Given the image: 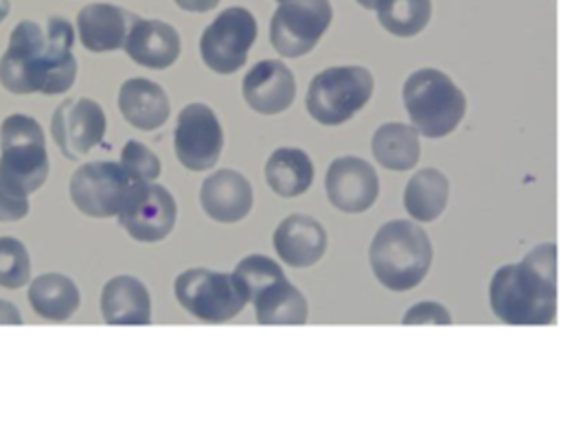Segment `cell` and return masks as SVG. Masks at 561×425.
<instances>
[{
    "label": "cell",
    "mask_w": 561,
    "mask_h": 425,
    "mask_svg": "<svg viewBox=\"0 0 561 425\" xmlns=\"http://www.w3.org/2000/svg\"><path fill=\"white\" fill-rule=\"evenodd\" d=\"M75 31L64 18H48L46 28L37 22H20L0 59V83L15 94H61L77 77L72 55Z\"/></svg>",
    "instance_id": "cell-1"
},
{
    "label": "cell",
    "mask_w": 561,
    "mask_h": 425,
    "mask_svg": "<svg viewBox=\"0 0 561 425\" xmlns=\"http://www.w3.org/2000/svg\"><path fill=\"white\" fill-rule=\"evenodd\" d=\"M489 302L506 324H552L557 320V245L539 243L519 263L502 265L491 278Z\"/></svg>",
    "instance_id": "cell-2"
},
{
    "label": "cell",
    "mask_w": 561,
    "mask_h": 425,
    "mask_svg": "<svg viewBox=\"0 0 561 425\" xmlns=\"http://www.w3.org/2000/svg\"><path fill=\"white\" fill-rule=\"evenodd\" d=\"M368 261L375 278L392 289H414L430 272L432 241L427 232L408 219L386 221L373 237Z\"/></svg>",
    "instance_id": "cell-3"
},
{
    "label": "cell",
    "mask_w": 561,
    "mask_h": 425,
    "mask_svg": "<svg viewBox=\"0 0 561 425\" xmlns=\"http://www.w3.org/2000/svg\"><path fill=\"white\" fill-rule=\"evenodd\" d=\"M151 182L121 160L81 164L70 177V199L88 217L105 219L131 210L149 191Z\"/></svg>",
    "instance_id": "cell-4"
},
{
    "label": "cell",
    "mask_w": 561,
    "mask_h": 425,
    "mask_svg": "<svg viewBox=\"0 0 561 425\" xmlns=\"http://www.w3.org/2000/svg\"><path fill=\"white\" fill-rule=\"evenodd\" d=\"M403 105L410 123L425 138L451 134L467 110L462 90L438 68H419L403 83Z\"/></svg>",
    "instance_id": "cell-5"
},
{
    "label": "cell",
    "mask_w": 561,
    "mask_h": 425,
    "mask_svg": "<svg viewBox=\"0 0 561 425\" xmlns=\"http://www.w3.org/2000/svg\"><path fill=\"white\" fill-rule=\"evenodd\" d=\"M0 180L28 195L48 177L44 129L33 116L11 114L0 127Z\"/></svg>",
    "instance_id": "cell-6"
},
{
    "label": "cell",
    "mask_w": 561,
    "mask_h": 425,
    "mask_svg": "<svg viewBox=\"0 0 561 425\" xmlns=\"http://www.w3.org/2000/svg\"><path fill=\"white\" fill-rule=\"evenodd\" d=\"M375 79L364 66H333L318 72L307 90V112L322 125L351 120L373 96Z\"/></svg>",
    "instance_id": "cell-7"
},
{
    "label": "cell",
    "mask_w": 561,
    "mask_h": 425,
    "mask_svg": "<svg viewBox=\"0 0 561 425\" xmlns=\"http://www.w3.org/2000/svg\"><path fill=\"white\" fill-rule=\"evenodd\" d=\"M178 302L197 320L219 324L232 320L245 307L248 298L237 278L226 272L193 267L175 278Z\"/></svg>",
    "instance_id": "cell-8"
},
{
    "label": "cell",
    "mask_w": 561,
    "mask_h": 425,
    "mask_svg": "<svg viewBox=\"0 0 561 425\" xmlns=\"http://www.w3.org/2000/svg\"><path fill=\"white\" fill-rule=\"evenodd\" d=\"M333 20L329 0H278L270 22V42L283 57L313 50Z\"/></svg>",
    "instance_id": "cell-9"
},
{
    "label": "cell",
    "mask_w": 561,
    "mask_h": 425,
    "mask_svg": "<svg viewBox=\"0 0 561 425\" xmlns=\"http://www.w3.org/2000/svg\"><path fill=\"white\" fill-rule=\"evenodd\" d=\"M254 39V15L243 7H230L206 26L199 39V53L210 70L219 74H232L245 64Z\"/></svg>",
    "instance_id": "cell-10"
},
{
    "label": "cell",
    "mask_w": 561,
    "mask_h": 425,
    "mask_svg": "<svg viewBox=\"0 0 561 425\" xmlns=\"http://www.w3.org/2000/svg\"><path fill=\"white\" fill-rule=\"evenodd\" d=\"M173 145L180 164L188 171L215 166L224 147V131L215 112L204 103L186 105L178 116Z\"/></svg>",
    "instance_id": "cell-11"
},
{
    "label": "cell",
    "mask_w": 561,
    "mask_h": 425,
    "mask_svg": "<svg viewBox=\"0 0 561 425\" xmlns=\"http://www.w3.org/2000/svg\"><path fill=\"white\" fill-rule=\"evenodd\" d=\"M50 131L61 153L68 160H77L103 140L105 114L92 99H66L53 114Z\"/></svg>",
    "instance_id": "cell-12"
},
{
    "label": "cell",
    "mask_w": 561,
    "mask_h": 425,
    "mask_svg": "<svg viewBox=\"0 0 561 425\" xmlns=\"http://www.w3.org/2000/svg\"><path fill=\"white\" fill-rule=\"evenodd\" d=\"M329 202L342 213H364L379 195V177L370 162L357 156L335 158L324 175Z\"/></svg>",
    "instance_id": "cell-13"
},
{
    "label": "cell",
    "mask_w": 561,
    "mask_h": 425,
    "mask_svg": "<svg viewBox=\"0 0 561 425\" xmlns=\"http://www.w3.org/2000/svg\"><path fill=\"white\" fill-rule=\"evenodd\" d=\"M241 92L254 112L278 114L294 103L296 79L283 61L265 59L248 70L241 83Z\"/></svg>",
    "instance_id": "cell-14"
},
{
    "label": "cell",
    "mask_w": 561,
    "mask_h": 425,
    "mask_svg": "<svg viewBox=\"0 0 561 425\" xmlns=\"http://www.w3.org/2000/svg\"><path fill=\"white\" fill-rule=\"evenodd\" d=\"M127 57L138 66L162 70L169 68L180 55V35L178 31L160 20H142L138 15L131 18L125 44Z\"/></svg>",
    "instance_id": "cell-15"
},
{
    "label": "cell",
    "mask_w": 561,
    "mask_h": 425,
    "mask_svg": "<svg viewBox=\"0 0 561 425\" xmlns=\"http://www.w3.org/2000/svg\"><path fill=\"white\" fill-rule=\"evenodd\" d=\"M274 250L289 267H311L327 252V230L318 219L294 213L274 230Z\"/></svg>",
    "instance_id": "cell-16"
},
{
    "label": "cell",
    "mask_w": 561,
    "mask_h": 425,
    "mask_svg": "<svg viewBox=\"0 0 561 425\" xmlns=\"http://www.w3.org/2000/svg\"><path fill=\"white\" fill-rule=\"evenodd\" d=\"M199 204L210 219L237 223L252 210V186L241 173L219 169L202 182Z\"/></svg>",
    "instance_id": "cell-17"
},
{
    "label": "cell",
    "mask_w": 561,
    "mask_h": 425,
    "mask_svg": "<svg viewBox=\"0 0 561 425\" xmlns=\"http://www.w3.org/2000/svg\"><path fill=\"white\" fill-rule=\"evenodd\" d=\"M175 199L158 184H151L147 195L127 213L118 215V223L125 232L140 243L162 241L175 226Z\"/></svg>",
    "instance_id": "cell-18"
},
{
    "label": "cell",
    "mask_w": 561,
    "mask_h": 425,
    "mask_svg": "<svg viewBox=\"0 0 561 425\" xmlns=\"http://www.w3.org/2000/svg\"><path fill=\"white\" fill-rule=\"evenodd\" d=\"M131 18L134 13L107 2L85 4L77 15V31L83 48L92 53H110L121 48L125 44Z\"/></svg>",
    "instance_id": "cell-19"
},
{
    "label": "cell",
    "mask_w": 561,
    "mask_h": 425,
    "mask_svg": "<svg viewBox=\"0 0 561 425\" xmlns=\"http://www.w3.org/2000/svg\"><path fill=\"white\" fill-rule=\"evenodd\" d=\"M101 315L107 324H149L151 298L147 287L134 276H114L101 291Z\"/></svg>",
    "instance_id": "cell-20"
},
{
    "label": "cell",
    "mask_w": 561,
    "mask_h": 425,
    "mask_svg": "<svg viewBox=\"0 0 561 425\" xmlns=\"http://www.w3.org/2000/svg\"><path fill=\"white\" fill-rule=\"evenodd\" d=\"M118 107L123 118L142 131H151L164 125L171 110L167 92L156 81L142 77L127 79L121 85Z\"/></svg>",
    "instance_id": "cell-21"
},
{
    "label": "cell",
    "mask_w": 561,
    "mask_h": 425,
    "mask_svg": "<svg viewBox=\"0 0 561 425\" xmlns=\"http://www.w3.org/2000/svg\"><path fill=\"white\" fill-rule=\"evenodd\" d=\"M373 156L388 171H410L421 158V138L414 125L383 123L373 134Z\"/></svg>",
    "instance_id": "cell-22"
},
{
    "label": "cell",
    "mask_w": 561,
    "mask_h": 425,
    "mask_svg": "<svg viewBox=\"0 0 561 425\" xmlns=\"http://www.w3.org/2000/svg\"><path fill=\"white\" fill-rule=\"evenodd\" d=\"M449 199V180L443 171L425 166L416 171L403 191V206L412 219L427 223L443 215Z\"/></svg>",
    "instance_id": "cell-23"
},
{
    "label": "cell",
    "mask_w": 561,
    "mask_h": 425,
    "mask_svg": "<svg viewBox=\"0 0 561 425\" xmlns=\"http://www.w3.org/2000/svg\"><path fill=\"white\" fill-rule=\"evenodd\" d=\"M265 180L280 197H298L313 182L311 158L296 147H278L265 162Z\"/></svg>",
    "instance_id": "cell-24"
},
{
    "label": "cell",
    "mask_w": 561,
    "mask_h": 425,
    "mask_svg": "<svg viewBox=\"0 0 561 425\" xmlns=\"http://www.w3.org/2000/svg\"><path fill=\"white\" fill-rule=\"evenodd\" d=\"M33 311L46 320H68L79 309L81 296L77 285L64 274H42L28 287Z\"/></svg>",
    "instance_id": "cell-25"
},
{
    "label": "cell",
    "mask_w": 561,
    "mask_h": 425,
    "mask_svg": "<svg viewBox=\"0 0 561 425\" xmlns=\"http://www.w3.org/2000/svg\"><path fill=\"white\" fill-rule=\"evenodd\" d=\"M252 305L259 324H305L309 315L305 296L285 276L265 287Z\"/></svg>",
    "instance_id": "cell-26"
},
{
    "label": "cell",
    "mask_w": 561,
    "mask_h": 425,
    "mask_svg": "<svg viewBox=\"0 0 561 425\" xmlns=\"http://www.w3.org/2000/svg\"><path fill=\"white\" fill-rule=\"evenodd\" d=\"M375 11L390 35L414 37L432 18V0H377Z\"/></svg>",
    "instance_id": "cell-27"
},
{
    "label": "cell",
    "mask_w": 561,
    "mask_h": 425,
    "mask_svg": "<svg viewBox=\"0 0 561 425\" xmlns=\"http://www.w3.org/2000/svg\"><path fill=\"white\" fill-rule=\"evenodd\" d=\"M232 276L237 278L239 287L243 289L245 298L252 302L265 287L278 280L283 274L280 265L263 254H250L241 263H237Z\"/></svg>",
    "instance_id": "cell-28"
},
{
    "label": "cell",
    "mask_w": 561,
    "mask_h": 425,
    "mask_svg": "<svg viewBox=\"0 0 561 425\" xmlns=\"http://www.w3.org/2000/svg\"><path fill=\"white\" fill-rule=\"evenodd\" d=\"M31 280V259L26 248L13 237H0V285L20 289Z\"/></svg>",
    "instance_id": "cell-29"
},
{
    "label": "cell",
    "mask_w": 561,
    "mask_h": 425,
    "mask_svg": "<svg viewBox=\"0 0 561 425\" xmlns=\"http://www.w3.org/2000/svg\"><path fill=\"white\" fill-rule=\"evenodd\" d=\"M121 162L125 166H129L131 171L140 173L149 182H153L160 175V160H158V156L149 147L138 142V140H127L125 142V147L121 151Z\"/></svg>",
    "instance_id": "cell-30"
},
{
    "label": "cell",
    "mask_w": 561,
    "mask_h": 425,
    "mask_svg": "<svg viewBox=\"0 0 561 425\" xmlns=\"http://www.w3.org/2000/svg\"><path fill=\"white\" fill-rule=\"evenodd\" d=\"M28 215V195L0 180V221H20Z\"/></svg>",
    "instance_id": "cell-31"
},
{
    "label": "cell",
    "mask_w": 561,
    "mask_h": 425,
    "mask_svg": "<svg viewBox=\"0 0 561 425\" xmlns=\"http://www.w3.org/2000/svg\"><path fill=\"white\" fill-rule=\"evenodd\" d=\"M403 324H451L449 311L432 300L410 307L401 320Z\"/></svg>",
    "instance_id": "cell-32"
},
{
    "label": "cell",
    "mask_w": 561,
    "mask_h": 425,
    "mask_svg": "<svg viewBox=\"0 0 561 425\" xmlns=\"http://www.w3.org/2000/svg\"><path fill=\"white\" fill-rule=\"evenodd\" d=\"M175 4L184 11H193V13H204L210 11L219 4V0H175Z\"/></svg>",
    "instance_id": "cell-33"
},
{
    "label": "cell",
    "mask_w": 561,
    "mask_h": 425,
    "mask_svg": "<svg viewBox=\"0 0 561 425\" xmlns=\"http://www.w3.org/2000/svg\"><path fill=\"white\" fill-rule=\"evenodd\" d=\"M0 324H22V315L13 302L0 300Z\"/></svg>",
    "instance_id": "cell-34"
},
{
    "label": "cell",
    "mask_w": 561,
    "mask_h": 425,
    "mask_svg": "<svg viewBox=\"0 0 561 425\" xmlns=\"http://www.w3.org/2000/svg\"><path fill=\"white\" fill-rule=\"evenodd\" d=\"M7 13H9V2L0 0V22L7 18Z\"/></svg>",
    "instance_id": "cell-35"
},
{
    "label": "cell",
    "mask_w": 561,
    "mask_h": 425,
    "mask_svg": "<svg viewBox=\"0 0 561 425\" xmlns=\"http://www.w3.org/2000/svg\"><path fill=\"white\" fill-rule=\"evenodd\" d=\"M357 4H362L364 9H375V4H377V0H357Z\"/></svg>",
    "instance_id": "cell-36"
}]
</instances>
